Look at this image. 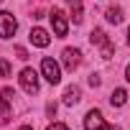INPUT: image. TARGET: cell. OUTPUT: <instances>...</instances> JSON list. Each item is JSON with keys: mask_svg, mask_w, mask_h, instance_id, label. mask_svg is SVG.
I'll return each mask as SVG.
<instances>
[{"mask_svg": "<svg viewBox=\"0 0 130 130\" xmlns=\"http://www.w3.org/2000/svg\"><path fill=\"white\" fill-rule=\"evenodd\" d=\"M84 130H120L117 125H107L105 117L100 115V110H89L84 117Z\"/></svg>", "mask_w": 130, "mask_h": 130, "instance_id": "cell-1", "label": "cell"}, {"mask_svg": "<svg viewBox=\"0 0 130 130\" xmlns=\"http://www.w3.org/2000/svg\"><path fill=\"white\" fill-rule=\"evenodd\" d=\"M13 97H15V92H13L10 87L0 89V122H3V125L10 120V112H13Z\"/></svg>", "mask_w": 130, "mask_h": 130, "instance_id": "cell-2", "label": "cell"}, {"mask_svg": "<svg viewBox=\"0 0 130 130\" xmlns=\"http://www.w3.org/2000/svg\"><path fill=\"white\" fill-rule=\"evenodd\" d=\"M41 74L46 77L48 84H59V82H61V69H59V64H56L54 59H48V56L41 61Z\"/></svg>", "mask_w": 130, "mask_h": 130, "instance_id": "cell-3", "label": "cell"}, {"mask_svg": "<svg viewBox=\"0 0 130 130\" xmlns=\"http://www.w3.org/2000/svg\"><path fill=\"white\" fill-rule=\"evenodd\" d=\"M21 87L28 92V94H33V92H38V74H36V69H23L21 72Z\"/></svg>", "mask_w": 130, "mask_h": 130, "instance_id": "cell-4", "label": "cell"}, {"mask_svg": "<svg viewBox=\"0 0 130 130\" xmlns=\"http://www.w3.org/2000/svg\"><path fill=\"white\" fill-rule=\"evenodd\" d=\"M89 41L97 43V46H102V59H112V43L107 41V36H105L100 28H94V31L89 33Z\"/></svg>", "mask_w": 130, "mask_h": 130, "instance_id": "cell-5", "label": "cell"}, {"mask_svg": "<svg viewBox=\"0 0 130 130\" xmlns=\"http://www.w3.org/2000/svg\"><path fill=\"white\" fill-rule=\"evenodd\" d=\"M15 28H18V23H15V18H13V13H0V38H10L13 33H15Z\"/></svg>", "mask_w": 130, "mask_h": 130, "instance_id": "cell-6", "label": "cell"}, {"mask_svg": "<svg viewBox=\"0 0 130 130\" xmlns=\"http://www.w3.org/2000/svg\"><path fill=\"white\" fill-rule=\"evenodd\" d=\"M51 28H54V33L59 36V38H64L67 36V31H69V23H67V18H64V13L61 10H51Z\"/></svg>", "mask_w": 130, "mask_h": 130, "instance_id": "cell-7", "label": "cell"}, {"mask_svg": "<svg viewBox=\"0 0 130 130\" xmlns=\"http://www.w3.org/2000/svg\"><path fill=\"white\" fill-rule=\"evenodd\" d=\"M61 59H64V67H67L69 72H74L79 64H82V51L79 48H64Z\"/></svg>", "mask_w": 130, "mask_h": 130, "instance_id": "cell-8", "label": "cell"}, {"mask_svg": "<svg viewBox=\"0 0 130 130\" xmlns=\"http://www.w3.org/2000/svg\"><path fill=\"white\" fill-rule=\"evenodd\" d=\"M28 38H31V43H33V46H38V48H46V46L51 43V36H48L43 28H33Z\"/></svg>", "mask_w": 130, "mask_h": 130, "instance_id": "cell-9", "label": "cell"}, {"mask_svg": "<svg viewBox=\"0 0 130 130\" xmlns=\"http://www.w3.org/2000/svg\"><path fill=\"white\" fill-rule=\"evenodd\" d=\"M79 100H82L79 87H74V84H72V87H67V92H64V105H69V107H72V105H77Z\"/></svg>", "mask_w": 130, "mask_h": 130, "instance_id": "cell-10", "label": "cell"}, {"mask_svg": "<svg viewBox=\"0 0 130 130\" xmlns=\"http://www.w3.org/2000/svg\"><path fill=\"white\" fill-rule=\"evenodd\" d=\"M67 3H69V8H72V21L79 26L82 18H84V15H82V0H67Z\"/></svg>", "mask_w": 130, "mask_h": 130, "instance_id": "cell-11", "label": "cell"}, {"mask_svg": "<svg viewBox=\"0 0 130 130\" xmlns=\"http://www.w3.org/2000/svg\"><path fill=\"white\" fill-rule=\"evenodd\" d=\"M125 102H127V92H125V89H115V92L110 94V105H112V107H122Z\"/></svg>", "mask_w": 130, "mask_h": 130, "instance_id": "cell-12", "label": "cell"}, {"mask_svg": "<svg viewBox=\"0 0 130 130\" xmlns=\"http://www.w3.org/2000/svg\"><path fill=\"white\" fill-rule=\"evenodd\" d=\"M105 15H107V21H110V23H115V26L122 21V10H120V8H110Z\"/></svg>", "mask_w": 130, "mask_h": 130, "instance_id": "cell-13", "label": "cell"}, {"mask_svg": "<svg viewBox=\"0 0 130 130\" xmlns=\"http://www.w3.org/2000/svg\"><path fill=\"white\" fill-rule=\"evenodd\" d=\"M3 77H10V64L5 59H0V79H3Z\"/></svg>", "mask_w": 130, "mask_h": 130, "instance_id": "cell-14", "label": "cell"}, {"mask_svg": "<svg viewBox=\"0 0 130 130\" xmlns=\"http://www.w3.org/2000/svg\"><path fill=\"white\" fill-rule=\"evenodd\" d=\"M46 130H69L67 125H64V122H54V125H48Z\"/></svg>", "mask_w": 130, "mask_h": 130, "instance_id": "cell-15", "label": "cell"}, {"mask_svg": "<svg viewBox=\"0 0 130 130\" xmlns=\"http://www.w3.org/2000/svg\"><path fill=\"white\" fill-rule=\"evenodd\" d=\"M15 54H18V59H28V51L23 46H15Z\"/></svg>", "mask_w": 130, "mask_h": 130, "instance_id": "cell-16", "label": "cell"}, {"mask_svg": "<svg viewBox=\"0 0 130 130\" xmlns=\"http://www.w3.org/2000/svg\"><path fill=\"white\" fill-rule=\"evenodd\" d=\"M89 84H92V87H100V77H97V74H89Z\"/></svg>", "mask_w": 130, "mask_h": 130, "instance_id": "cell-17", "label": "cell"}, {"mask_svg": "<svg viewBox=\"0 0 130 130\" xmlns=\"http://www.w3.org/2000/svg\"><path fill=\"white\" fill-rule=\"evenodd\" d=\"M125 77H127V82H130V64H127V69H125Z\"/></svg>", "mask_w": 130, "mask_h": 130, "instance_id": "cell-18", "label": "cell"}, {"mask_svg": "<svg viewBox=\"0 0 130 130\" xmlns=\"http://www.w3.org/2000/svg\"><path fill=\"white\" fill-rule=\"evenodd\" d=\"M18 130H33V127H31V125H23V127H18Z\"/></svg>", "mask_w": 130, "mask_h": 130, "instance_id": "cell-19", "label": "cell"}, {"mask_svg": "<svg viewBox=\"0 0 130 130\" xmlns=\"http://www.w3.org/2000/svg\"><path fill=\"white\" fill-rule=\"evenodd\" d=\"M127 43H130V28H127Z\"/></svg>", "mask_w": 130, "mask_h": 130, "instance_id": "cell-20", "label": "cell"}, {"mask_svg": "<svg viewBox=\"0 0 130 130\" xmlns=\"http://www.w3.org/2000/svg\"><path fill=\"white\" fill-rule=\"evenodd\" d=\"M0 3H3V0H0Z\"/></svg>", "mask_w": 130, "mask_h": 130, "instance_id": "cell-21", "label": "cell"}]
</instances>
